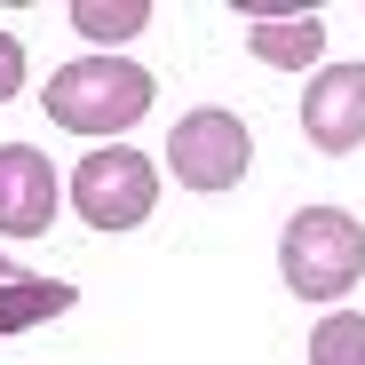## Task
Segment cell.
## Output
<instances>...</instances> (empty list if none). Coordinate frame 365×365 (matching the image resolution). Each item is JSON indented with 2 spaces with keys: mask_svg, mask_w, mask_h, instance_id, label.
Instances as JSON below:
<instances>
[{
  "mask_svg": "<svg viewBox=\"0 0 365 365\" xmlns=\"http://www.w3.org/2000/svg\"><path fill=\"white\" fill-rule=\"evenodd\" d=\"M151 24V0H72V32L88 40H135Z\"/></svg>",
  "mask_w": 365,
  "mask_h": 365,
  "instance_id": "9",
  "label": "cell"
},
{
  "mask_svg": "<svg viewBox=\"0 0 365 365\" xmlns=\"http://www.w3.org/2000/svg\"><path fill=\"white\" fill-rule=\"evenodd\" d=\"M56 222V167L32 143H0V238H40Z\"/></svg>",
  "mask_w": 365,
  "mask_h": 365,
  "instance_id": "6",
  "label": "cell"
},
{
  "mask_svg": "<svg viewBox=\"0 0 365 365\" xmlns=\"http://www.w3.org/2000/svg\"><path fill=\"white\" fill-rule=\"evenodd\" d=\"M151 96H159V80L143 64H128V56H72V64H56L48 88H40L48 119L64 135H88V143L96 135H128L151 111Z\"/></svg>",
  "mask_w": 365,
  "mask_h": 365,
  "instance_id": "1",
  "label": "cell"
},
{
  "mask_svg": "<svg viewBox=\"0 0 365 365\" xmlns=\"http://www.w3.org/2000/svg\"><path fill=\"white\" fill-rule=\"evenodd\" d=\"M310 365H365V310H334L310 334Z\"/></svg>",
  "mask_w": 365,
  "mask_h": 365,
  "instance_id": "10",
  "label": "cell"
},
{
  "mask_svg": "<svg viewBox=\"0 0 365 365\" xmlns=\"http://www.w3.org/2000/svg\"><path fill=\"white\" fill-rule=\"evenodd\" d=\"M72 302H80L72 278H32V270H16V278H0V334L48 326V318H64Z\"/></svg>",
  "mask_w": 365,
  "mask_h": 365,
  "instance_id": "7",
  "label": "cell"
},
{
  "mask_svg": "<svg viewBox=\"0 0 365 365\" xmlns=\"http://www.w3.org/2000/svg\"><path fill=\"white\" fill-rule=\"evenodd\" d=\"M247 159H255V135L222 103H199L167 128V175L182 191H230V182H247Z\"/></svg>",
  "mask_w": 365,
  "mask_h": 365,
  "instance_id": "4",
  "label": "cell"
},
{
  "mask_svg": "<svg viewBox=\"0 0 365 365\" xmlns=\"http://www.w3.org/2000/svg\"><path fill=\"white\" fill-rule=\"evenodd\" d=\"M0 278H16V270H9V255H0Z\"/></svg>",
  "mask_w": 365,
  "mask_h": 365,
  "instance_id": "12",
  "label": "cell"
},
{
  "mask_svg": "<svg viewBox=\"0 0 365 365\" xmlns=\"http://www.w3.org/2000/svg\"><path fill=\"white\" fill-rule=\"evenodd\" d=\"M16 96H24V40L0 32V103H16Z\"/></svg>",
  "mask_w": 365,
  "mask_h": 365,
  "instance_id": "11",
  "label": "cell"
},
{
  "mask_svg": "<svg viewBox=\"0 0 365 365\" xmlns=\"http://www.w3.org/2000/svg\"><path fill=\"white\" fill-rule=\"evenodd\" d=\"M302 135L326 159H349L365 143V64H318L310 96H302Z\"/></svg>",
  "mask_w": 365,
  "mask_h": 365,
  "instance_id": "5",
  "label": "cell"
},
{
  "mask_svg": "<svg viewBox=\"0 0 365 365\" xmlns=\"http://www.w3.org/2000/svg\"><path fill=\"white\" fill-rule=\"evenodd\" d=\"M72 207H80V222H96V230H135V222H151V207H159V159L135 151V143H96V151L72 167Z\"/></svg>",
  "mask_w": 365,
  "mask_h": 365,
  "instance_id": "3",
  "label": "cell"
},
{
  "mask_svg": "<svg viewBox=\"0 0 365 365\" xmlns=\"http://www.w3.org/2000/svg\"><path fill=\"white\" fill-rule=\"evenodd\" d=\"M247 48L262 56V64H278V72H302V64L326 56V24L318 16H255Z\"/></svg>",
  "mask_w": 365,
  "mask_h": 365,
  "instance_id": "8",
  "label": "cell"
},
{
  "mask_svg": "<svg viewBox=\"0 0 365 365\" xmlns=\"http://www.w3.org/2000/svg\"><path fill=\"white\" fill-rule=\"evenodd\" d=\"M278 270H286V294H302V302H341L365 278V222L349 207H302V215H286Z\"/></svg>",
  "mask_w": 365,
  "mask_h": 365,
  "instance_id": "2",
  "label": "cell"
}]
</instances>
